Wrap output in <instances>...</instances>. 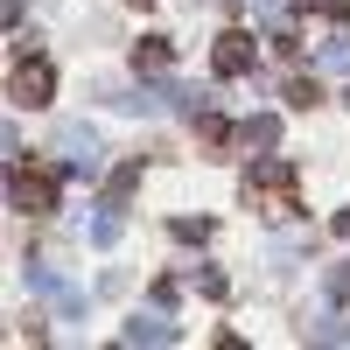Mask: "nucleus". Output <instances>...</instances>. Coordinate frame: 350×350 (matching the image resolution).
<instances>
[{"instance_id": "nucleus-1", "label": "nucleus", "mask_w": 350, "mask_h": 350, "mask_svg": "<svg viewBox=\"0 0 350 350\" xmlns=\"http://www.w3.org/2000/svg\"><path fill=\"white\" fill-rule=\"evenodd\" d=\"M245 189H259L273 203V211H287V189H295V161H280V154H267V161H252V175H245Z\"/></svg>"}, {"instance_id": "nucleus-2", "label": "nucleus", "mask_w": 350, "mask_h": 350, "mask_svg": "<svg viewBox=\"0 0 350 350\" xmlns=\"http://www.w3.org/2000/svg\"><path fill=\"white\" fill-rule=\"evenodd\" d=\"M8 196H14V211H28V217H42L49 211V203H56V183H49V175H8Z\"/></svg>"}, {"instance_id": "nucleus-3", "label": "nucleus", "mask_w": 350, "mask_h": 350, "mask_svg": "<svg viewBox=\"0 0 350 350\" xmlns=\"http://www.w3.org/2000/svg\"><path fill=\"white\" fill-rule=\"evenodd\" d=\"M211 64H217V77H245L252 70V36L245 28H224L217 49H211Z\"/></svg>"}, {"instance_id": "nucleus-4", "label": "nucleus", "mask_w": 350, "mask_h": 350, "mask_svg": "<svg viewBox=\"0 0 350 350\" xmlns=\"http://www.w3.org/2000/svg\"><path fill=\"white\" fill-rule=\"evenodd\" d=\"M49 92H56L49 64H42V56H28V64L14 70V98H21V105H49Z\"/></svg>"}, {"instance_id": "nucleus-5", "label": "nucleus", "mask_w": 350, "mask_h": 350, "mask_svg": "<svg viewBox=\"0 0 350 350\" xmlns=\"http://www.w3.org/2000/svg\"><path fill=\"white\" fill-rule=\"evenodd\" d=\"M133 70H175V49H168V36H148V42H133Z\"/></svg>"}, {"instance_id": "nucleus-6", "label": "nucleus", "mask_w": 350, "mask_h": 350, "mask_svg": "<svg viewBox=\"0 0 350 350\" xmlns=\"http://www.w3.org/2000/svg\"><path fill=\"white\" fill-rule=\"evenodd\" d=\"M126 343H175V329H168V315H133Z\"/></svg>"}, {"instance_id": "nucleus-7", "label": "nucleus", "mask_w": 350, "mask_h": 350, "mask_svg": "<svg viewBox=\"0 0 350 350\" xmlns=\"http://www.w3.org/2000/svg\"><path fill=\"white\" fill-rule=\"evenodd\" d=\"M120 231H126V217H120V203H105V211L92 217V245H120Z\"/></svg>"}, {"instance_id": "nucleus-8", "label": "nucleus", "mask_w": 350, "mask_h": 350, "mask_svg": "<svg viewBox=\"0 0 350 350\" xmlns=\"http://www.w3.org/2000/svg\"><path fill=\"white\" fill-rule=\"evenodd\" d=\"M273 140H280V120H273V112L245 120V148H273Z\"/></svg>"}, {"instance_id": "nucleus-9", "label": "nucleus", "mask_w": 350, "mask_h": 350, "mask_svg": "<svg viewBox=\"0 0 350 350\" xmlns=\"http://www.w3.org/2000/svg\"><path fill=\"white\" fill-rule=\"evenodd\" d=\"M287 105H295V112L323 105V84H315V77H295V84H287Z\"/></svg>"}, {"instance_id": "nucleus-10", "label": "nucleus", "mask_w": 350, "mask_h": 350, "mask_svg": "<svg viewBox=\"0 0 350 350\" xmlns=\"http://www.w3.org/2000/svg\"><path fill=\"white\" fill-rule=\"evenodd\" d=\"M196 140H211V148H224V140H231V126L217 120V112H196Z\"/></svg>"}, {"instance_id": "nucleus-11", "label": "nucleus", "mask_w": 350, "mask_h": 350, "mask_svg": "<svg viewBox=\"0 0 350 350\" xmlns=\"http://www.w3.org/2000/svg\"><path fill=\"white\" fill-rule=\"evenodd\" d=\"M133 183H140V161H126V168L105 183V203H126V189H133Z\"/></svg>"}, {"instance_id": "nucleus-12", "label": "nucleus", "mask_w": 350, "mask_h": 350, "mask_svg": "<svg viewBox=\"0 0 350 350\" xmlns=\"http://www.w3.org/2000/svg\"><path fill=\"white\" fill-rule=\"evenodd\" d=\"M175 239H189V245H203V239H211V217H175Z\"/></svg>"}, {"instance_id": "nucleus-13", "label": "nucleus", "mask_w": 350, "mask_h": 350, "mask_svg": "<svg viewBox=\"0 0 350 350\" xmlns=\"http://www.w3.org/2000/svg\"><path fill=\"white\" fill-rule=\"evenodd\" d=\"M196 287H203V295H211V301H224V295H231V280H224L217 267H203V273H196Z\"/></svg>"}, {"instance_id": "nucleus-14", "label": "nucleus", "mask_w": 350, "mask_h": 350, "mask_svg": "<svg viewBox=\"0 0 350 350\" xmlns=\"http://www.w3.org/2000/svg\"><path fill=\"white\" fill-rule=\"evenodd\" d=\"M323 64H329V70H350V42H343V36L323 42Z\"/></svg>"}, {"instance_id": "nucleus-15", "label": "nucleus", "mask_w": 350, "mask_h": 350, "mask_svg": "<svg viewBox=\"0 0 350 350\" xmlns=\"http://www.w3.org/2000/svg\"><path fill=\"white\" fill-rule=\"evenodd\" d=\"M329 301H350V267H336V273H329Z\"/></svg>"}, {"instance_id": "nucleus-16", "label": "nucleus", "mask_w": 350, "mask_h": 350, "mask_svg": "<svg viewBox=\"0 0 350 350\" xmlns=\"http://www.w3.org/2000/svg\"><path fill=\"white\" fill-rule=\"evenodd\" d=\"M336 231H343V239H350V211H343V217H336Z\"/></svg>"}, {"instance_id": "nucleus-17", "label": "nucleus", "mask_w": 350, "mask_h": 350, "mask_svg": "<svg viewBox=\"0 0 350 350\" xmlns=\"http://www.w3.org/2000/svg\"><path fill=\"white\" fill-rule=\"evenodd\" d=\"M301 8H336V0H301Z\"/></svg>"}]
</instances>
